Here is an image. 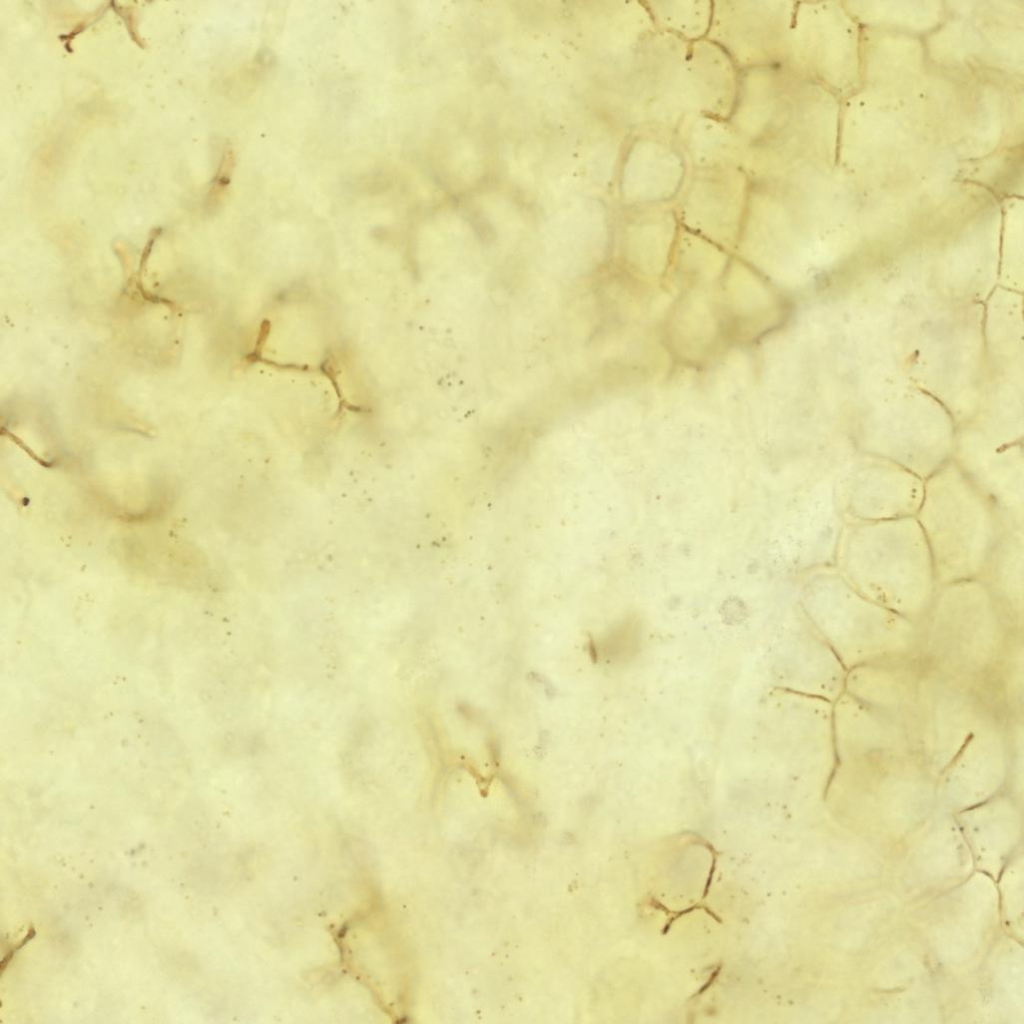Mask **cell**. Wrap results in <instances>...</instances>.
Listing matches in <instances>:
<instances>
[{"label":"cell","instance_id":"cell-2","mask_svg":"<svg viewBox=\"0 0 1024 1024\" xmlns=\"http://www.w3.org/2000/svg\"><path fill=\"white\" fill-rule=\"evenodd\" d=\"M749 188L750 177L741 167L693 168L676 196L675 212L686 229L724 235L725 241L741 233Z\"/></svg>","mask_w":1024,"mask_h":1024},{"label":"cell","instance_id":"cell-5","mask_svg":"<svg viewBox=\"0 0 1024 1024\" xmlns=\"http://www.w3.org/2000/svg\"><path fill=\"white\" fill-rule=\"evenodd\" d=\"M679 122L676 138L693 168H743L747 144L727 119L688 112Z\"/></svg>","mask_w":1024,"mask_h":1024},{"label":"cell","instance_id":"cell-1","mask_svg":"<svg viewBox=\"0 0 1024 1024\" xmlns=\"http://www.w3.org/2000/svg\"><path fill=\"white\" fill-rule=\"evenodd\" d=\"M785 2H712L706 38L744 69L782 64L789 48L792 10Z\"/></svg>","mask_w":1024,"mask_h":1024},{"label":"cell","instance_id":"cell-4","mask_svg":"<svg viewBox=\"0 0 1024 1024\" xmlns=\"http://www.w3.org/2000/svg\"><path fill=\"white\" fill-rule=\"evenodd\" d=\"M736 67L729 55L707 38L690 42L684 81L688 112L728 120L738 90Z\"/></svg>","mask_w":1024,"mask_h":1024},{"label":"cell","instance_id":"cell-3","mask_svg":"<svg viewBox=\"0 0 1024 1024\" xmlns=\"http://www.w3.org/2000/svg\"><path fill=\"white\" fill-rule=\"evenodd\" d=\"M675 129L643 124V129L627 142L619 186L635 206L664 204L680 191L686 177V159Z\"/></svg>","mask_w":1024,"mask_h":1024},{"label":"cell","instance_id":"cell-6","mask_svg":"<svg viewBox=\"0 0 1024 1024\" xmlns=\"http://www.w3.org/2000/svg\"><path fill=\"white\" fill-rule=\"evenodd\" d=\"M657 29L688 42L706 38L712 18V2H644Z\"/></svg>","mask_w":1024,"mask_h":1024}]
</instances>
